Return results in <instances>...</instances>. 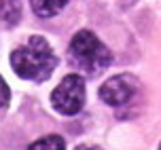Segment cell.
<instances>
[{"instance_id": "6da1fadb", "label": "cell", "mask_w": 161, "mask_h": 150, "mask_svg": "<svg viewBox=\"0 0 161 150\" xmlns=\"http://www.w3.org/2000/svg\"><path fill=\"white\" fill-rule=\"evenodd\" d=\"M11 66L21 78L40 83L51 76L53 68L57 66V59L42 36H32L24 47L11 53Z\"/></svg>"}, {"instance_id": "7a4b0ae2", "label": "cell", "mask_w": 161, "mask_h": 150, "mask_svg": "<svg viewBox=\"0 0 161 150\" xmlns=\"http://www.w3.org/2000/svg\"><path fill=\"white\" fill-rule=\"evenodd\" d=\"M68 53H70L74 68H79L80 72H85L89 76H96L100 72H104L113 62L108 47L104 42H100V38L89 30H80L74 34L70 40Z\"/></svg>"}, {"instance_id": "3957f363", "label": "cell", "mask_w": 161, "mask_h": 150, "mask_svg": "<svg viewBox=\"0 0 161 150\" xmlns=\"http://www.w3.org/2000/svg\"><path fill=\"white\" fill-rule=\"evenodd\" d=\"M51 104L59 114H68V116L76 114L85 104V80H83V76H79V74L64 76V80L51 93Z\"/></svg>"}, {"instance_id": "277c9868", "label": "cell", "mask_w": 161, "mask_h": 150, "mask_svg": "<svg viewBox=\"0 0 161 150\" xmlns=\"http://www.w3.org/2000/svg\"><path fill=\"white\" fill-rule=\"evenodd\" d=\"M136 93V80L131 74H119L108 78L100 87V97L110 106H123L127 104Z\"/></svg>"}, {"instance_id": "5b68a950", "label": "cell", "mask_w": 161, "mask_h": 150, "mask_svg": "<svg viewBox=\"0 0 161 150\" xmlns=\"http://www.w3.org/2000/svg\"><path fill=\"white\" fill-rule=\"evenodd\" d=\"M30 4H32V11L36 15L47 19V17L57 15L68 4V0H30Z\"/></svg>"}, {"instance_id": "8992f818", "label": "cell", "mask_w": 161, "mask_h": 150, "mask_svg": "<svg viewBox=\"0 0 161 150\" xmlns=\"http://www.w3.org/2000/svg\"><path fill=\"white\" fill-rule=\"evenodd\" d=\"M28 150H66V144L59 135H45L34 144H30Z\"/></svg>"}, {"instance_id": "52a82bcc", "label": "cell", "mask_w": 161, "mask_h": 150, "mask_svg": "<svg viewBox=\"0 0 161 150\" xmlns=\"http://www.w3.org/2000/svg\"><path fill=\"white\" fill-rule=\"evenodd\" d=\"M8 13L13 17V21L19 19V4H17L15 0H2V2H0V17H2L7 24H8Z\"/></svg>"}, {"instance_id": "ba28073f", "label": "cell", "mask_w": 161, "mask_h": 150, "mask_svg": "<svg viewBox=\"0 0 161 150\" xmlns=\"http://www.w3.org/2000/svg\"><path fill=\"white\" fill-rule=\"evenodd\" d=\"M8 97H11V93H8V85L4 83V78L0 76V108H4L8 104Z\"/></svg>"}, {"instance_id": "9c48e42d", "label": "cell", "mask_w": 161, "mask_h": 150, "mask_svg": "<svg viewBox=\"0 0 161 150\" xmlns=\"http://www.w3.org/2000/svg\"><path fill=\"white\" fill-rule=\"evenodd\" d=\"M76 150H102V148H97V146H79Z\"/></svg>"}, {"instance_id": "30bf717a", "label": "cell", "mask_w": 161, "mask_h": 150, "mask_svg": "<svg viewBox=\"0 0 161 150\" xmlns=\"http://www.w3.org/2000/svg\"><path fill=\"white\" fill-rule=\"evenodd\" d=\"M159 150H161V146H159Z\"/></svg>"}]
</instances>
